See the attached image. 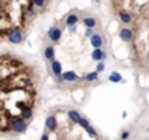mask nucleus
Returning a JSON list of instances; mask_svg holds the SVG:
<instances>
[{
  "label": "nucleus",
  "instance_id": "f8f14e48",
  "mask_svg": "<svg viewBox=\"0 0 149 140\" xmlns=\"http://www.w3.org/2000/svg\"><path fill=\"white\" fill-rule=\"evenodd\" d=\"M54 55H55L54 47H51V46L46 47V50H45V58H46V59H49V60H52V59H54Z\"/></svg>",
  "mask_w": 149,
  "mask_h": 140
},
{
  "label": "nucleus",
  "instance_id": "2eb2a0df",
  "mask_svg": "<svg viewBox=\"0 0 149 140\" xmlns=\"http://www.w3.org/2000/svg\"><path fill=\"white\" fill-rule=\"evenodd\" d=\"M119 16H120V20L123 21L124 24L131 22V16H130L127 12H120V13H119Z\"/></svg>",
  "mask_w": 149,
  "mask_h": 140
},
{
  "label": "nucleus",
  "instance_id": "0eeeda50",
  "mask_svg": "<svg viewBox=\"0 0 149 140\" xmlns=\"http://www.w3.org/2000/svg\"><path fill=\"white\" fill-rule=\"evenodd\" d=\"M51 70H52V72H54L56 76L63 75V73H62V64H60V62H58V60H52Z\"/></svg>",
  "mask_w": 149,
  "mask_h": 140
},
{
  "label": "nucleus",
  "instance_id": "1a4fd4ad",
  "mask_svg": "<svg viewBox=\"0 0 149 140\" xmlns=\"http://www.w3.org/2000/svg\"><path fill=\"white\" fill-rule=\"evenodd\" d=\"M62 77H63V80H65V81H74V80H77V75L73 72V71H67V72H64L62 75Z\"/></svg>",
  "mask_w": 149,
  "mask_h": 140
},
{
  "label": "nucleus",
  "instance_id": "393cba45",
  "mask_svg": "<svg viewBox=\"0 0 149 140\" xmlns=\"http://www.w3.org/2000/svg\"><path fill=\"white\" fill-rule=\"evenodd\" d=\"M41 140H50L49 135H47V134H43V135H42V138H41Z\"/></svg>",
  "mask_w": 149,
  "mask_h": 140
},
{
  "label": "nucleus",
  "instance_id": "7ed1b4c3",
  "mask_svg": "<svg viewBox=\"0 0 149 140\" xmlns=\"http://www.w3.org/2000/svg\"><path fill=\"white\" fill-rule=\"evenodd\" d=\"M8 39H9L12 43H20V42L22 41V33H21L18 29H15V30H12L9 33Z\"/></svg>",
  "mask_w": 149,
  "mask_h": 140
},
{
  "label": "nucleus",
  "instance_id": "4468645a",
  "mask_svg": "<svg viewBox=\"0 0 149 140\" xmlns=\"http://www.w3.org/2000/svg\"><path fill=\"white\" fill-rule=\"evenodd\" d=\"M109 80L111 81V83H120V81H123L122 80V76H120V73H118V72H113L110 76H109Z\"/></svg>",
  "mask_w": 149,
  "mask_h": 140
},
{
  "label": "nucleus",
  "instance_id": "4be33fe9",
  "mask_svg": "<svg viewBox=\"0 0 149 140\" xmlns=\"http://www.w3.org/2000/svg\"><path fill=\"white\" fill-rule=\"evenodd\" d=\"M85 36L89 37V38H92V37L94 36V34H93V29H89V28H88V30H86V33H85Z\"/></svg>",
  "mask_w": 149,
  "mask_h": 140
},
{
  "label": "nucleus",
  "instance_id": "6e6552de",
  "mask_svg": "<svg viewBox=\"0 0 149 140\" xmlns=\"http://www.w3.org/2000/svg\"><path fill=\"white\" fill-rule=\"evenodd\" d=\"M90 43H92L93 47H95V49H100V47L102 46V38H101V36H98V34H94V36L90 38Z\"/></svg>",
  "mask_w": 149,
  "mask_h": 140
},
{
  "label": "nucleus",
  "instance_id": "aec40b11",
  "mask_svg": "<svg viewBox=\"0 0 149 140\" xmlns=\"http://www.w3.org/2000/svg\"><path fill=\"white\" fill-rule=\"evenodd\" d=\"M103 70H105V64H103V62H100L97 64V72L100 73V72H102Z\"/></svg>",
  "mask_w": 149,
  "mask_h": 140
},
{
  "label": "nucleus",
  "instance_id": "423d86ee",
  "mask_svg": "<svg viewBox=\"0 0 149 140\" xmlns=\"http://www.w3.org/2000/svg\"><path fill=\"white\" fill-rule=\"evenodd\" d=\"M58 126V122H56V118L54 117V115H50V117H47L46 119V128H49V130H55Z\"/></svg>",
  "mask_w": 149,
  "mask_h": 140
},
{
  "label": "nucleus",
  "instance_id": "f257e3e1",
  "mask_svg": "<svg viewBox=\"0 0 149 140\" xmlns=\"http://www.w3.org/2000/svg\"><path fill=\"white\" fill-rule=\"evenodd\" d=\"M10 127H12V130L15 132H24L26 130V127H28V125L21 118H15L12 120V123H10Z\"/></svg>",
  "mask_w": 149,
  "mask_h": 140
},
{
  "label": "nucleus",
  "instance_id": "5701e85b",
  "mask_svg": "<svg viewBox=\"0 0 149 140\" xmlns=\"http://www.w3.org/2000/svg\"><path fill=\"white\" fill-rule=\"evenodd\" d=\"M128 136H130V132H128V131H124V132L122 134V140L128 139Z\"/></svg>",
  "mask_w": 149,
  "mask_h": 140
},
{
  "label": "nucleus",
  "instance_id": "9d476101",
  "mask_svg": "<svg viewBox=\"0 0 149 140\" xmlns=\"http://www.w3.org/2000/svg\"><path fill=\"white\" fill-rule=\"evenodd\" d=\"M77 21H79V17H77V15H74V13H71V15L67 16L65 24H67L68 26H74L77 24Z\"/></svg>",
  "mask_w": 149,
  "mask_h": 140
},
{
  "label": "nucleus",
  "instance_id": "39448f33",
  "mask_svg": "<svg viewBox=\"0 0 149 140\" xmlns=\"http://www.w3.org/2000/svg\"><path fill=\"white\" fill-rule=\"evenodd\" d=\"M106 58V52L102 51L101 49H95L92 52V59L93 60H103Z\"/></svg>",
  "mask_w": 149,
  "mask_h": 140
},
{
  "label": "nucleus",
  "instance_id": "a211bd4d",
  "mask_svg": "<svg viewBox=\"0 0 149 140\" xmlns=\"http://www.w3.org/2000/svg\"><path fill=\"white\" fill-rule=\"evenodd\" d=\"M79 125L81 126L82 128H85V130H88V128L90 127V125H89V122H88L86 119H85V118H81V120H80L79 122Z\"/></svg>",
  "mask_w": 149,
  "mask_h": 140
},
{
  "label": "nucleus",
  "instance_id": "20e7f679",
  "mask_svg": "<svg viewBox=\"0 0 149 140\" xmlns=\"http://www.w3.org/2000/svg\"><path fill=\"white\" fill-rule=\"evenodd\" d=\"M119 37H120L122 41L128 42L132 39V31L130 30V29H122L120 33H119Z\"/></svg>",
  "mask_w": 149,
  "mask_h": 140
},
{
  "label": "nucleus",
  "instance_id": "f03ea898",
  "mask_svg": "<svg viewBox=\"0 0 149 140\" xmlns=\"http://www.w3.org/2000/svg\"><path fill=\"white\" fill-rule=\"evenodd\" d=\"M47 36H49V38L51 39V41L58 42L60 39V37H62V30H60L58 26H52V28H50Z\"/></svg>",
  "mask_w": 149,
  "mask_h": 140
},
{
  "label": "nucleus",
  "instance_id": "6ab92c4d",
  "mask_svg": "<svg viewBox=\"0 0 149 140\" xmlns=\"http://www.w3.org/2000/svg\"><path fill=\"white\" fill-rule=\"evenodd\" d=\"M86 131H88V134H89V136H92V138H97V131H95L92 126H90Z\"/></svg>",
  "mask_w": 149,
  "mask_h": 140
},
{
  "label": "nucleus",
  "instance_id": "dca6fc26",
  "mask_svg": "<svg viewBox=\"0 0 149 140\" xmlns=\"http://www.w3.org/2000/svg\"><path fill=\"white\" fill-rule=\"evenodd\" d=\"M85 79H86L88 81H95V80L98 79V72L95 71V72H90V73H88L86 77H85Z\"/></svg>",
  "mask_w": 149,
  "mask_h": 140
},
{
  "label": "nucleus",
  "instance_id": "9b49d317",
  "mask_svg": "<svg viewBox=\"0 0 149 140\" xmlns=\"http://www.w3.org/2000/svg\"><path fill=\"white\" fill-rule=\"evenodd\" d=\"M68 117H70V119L72 120L73 123H79L80 120H81V117H80V114L76 110H70V111H68Z\"/></svg>",
  "mask_w": 149,
  "mask_h": 140
},
{
  "label": "nucleus",
  "instance_id": "b1692460",
  "mask_svg": "<svg viewBox=\"0 0 149 140\" xmlns=\"http://www.w3.org/2000/svg\"><path fill=\"white\" fill-rule=\"evenodd\" d=\"M10 64H12L13 67H18V65H20V62H17V60H12V62H10Z\"/></svg>",
  "mask_w": 149,
  "mask_h": 140
},
{
  "label": "nucleus",
  "instance_id": "f3484780",
  "mask_svg": "<svg viewBox=\"0 0 149 140\" xmlns=\"http://www.w3.org/2000/svg\"><path fill=\"white\" fill-rule=\"evenodd\" d=\"M21 117H22L24 119H29V118H31V110H30V107H29V109L22 110V111H21Z\"/></svg>",
  "mask_w": 149,
  "mask_h": 140
},
{
  "label": "nucleus",
  "instance_id": "412c9836",
  "mask_svg": "<svg viewBox=\"0 0 149 140\" xmlns=\"http://www.w3.org/2000/svg\"><path fill=\"white\" fill-rule=\"evenodd\" d=\"M33 1H34V4L38 5V7H43V4H45V0H33Z\"/></svg>",
  "mask_w": 149,
  "mask_h": 140
},
{
  "label": "nucleus",
  "instance_id": "ddd939ff",
  "mask_svg": "<svg viewBox=\"0 0 149 140\" xmlns=\"http://www.w3.org/2000/svg\"><path fill=\"white\" fill-rule=\"evenodd\" d=\"M84 24L89 29H93L95 25H97V21H95V18H93V17H86V18H84Z\"/></svg>",
  "mask_w": 149,
  "mask_h": 140
}]
</instances>
